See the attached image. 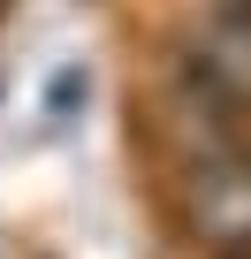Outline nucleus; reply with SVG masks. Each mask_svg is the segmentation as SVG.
Listing matches in <instances>:
<instances>
[{"label":"nucleus","mask_w":251,"mask_h":259,"mask_svg":"<svg viewBox=\"0 0 251 259\" xmlns=\"http://www.w3.org/2000/svg\"><path fill=\"white\" fill-rule=\"evenodd\" d=\"M153 99H160V130L175 138V153H183L190 168H206V160H221V153L243 145L251 84H243L236 69H221L198 38L160 61V92H153Z\"/></svg>","instance_id":"nucleus-1"},{"label":"nucleus","mask_w":251,"mask_h":259,"mask_svg":"<svg viewBox=\"0 0 251 259\" xmlns=\"http://www.w3.org/2000/svg\"><path fill=\"white\" fill-rule=\"evenodd\" d=\"M190 229L206 244H221V259L251 251V145L190 168Z\"/></svg>","instance_id":"nucleus-2"}]
</instances>
